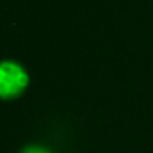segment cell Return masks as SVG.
I'll list each match as a JSON object with an SVG mask.
<instances>
[{
    "instance_id": "1",
    "label": "cell",
    "mask_w": 153,
    "mask_h": 153,
    "mask_svg": "<svg viewBox=\"0 0 153 153\" xmlns=\"http://www.w3.org/2000/svg\"><path fill=\"white\" fill-rule=\"evenodd\" d=\"M28 76L25 69L17 63L4 61L0 63V97L2 99H12L22 94L27 86Z\"/></svg>"
},
{
    "instance_id": "2",
    "label": "cell",
    "mask_w": 153,
    "mask_h": 153,
    "mask_svg": "<svg viewBox=\"0 0 153 153\" xmlns=\"http://www.w3.org/2000/svg\"><path fill=\"white\" fill-rule=\"evenodd\" d=\"M20 153H51V152L46 148H43V146H40V145H31V146L23 148Z\"/></svg>"
}]
</instances>
